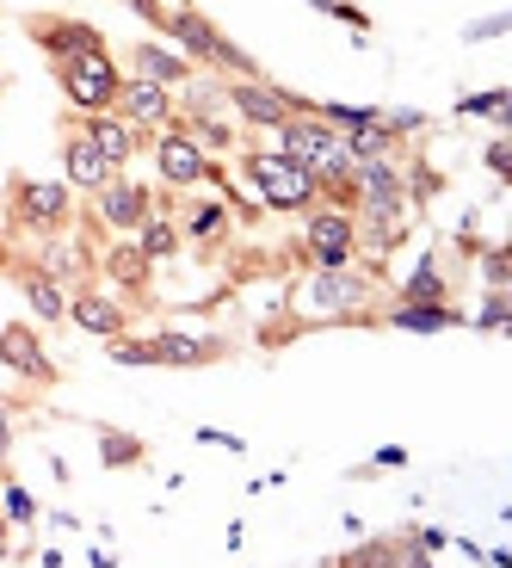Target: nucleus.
I'll return each instance as SVG.
<instances>
[{
    "mask_svg": "<svg viewBox=\"0 0 512 568\" xmlns=\"http://www.w3.org/2000/svg\"><path fill=\"white\" fill-rule=\"evenodd\" d=\"M358 297H364V284H358L352 272H340V266H327L321 278H309V291H303V303H309V309H321V315L352 309Z\"/></svg>",
    "mask_w": 512,
    "mask_h": 568,
    "instance_id": "20e7f679",
    "label": "nucleus"
},
{
    "mask_svg": "<svg viewBox=\"0 0 512 568\" xmlns=\"http://www.w3.org/2000/svg\"><path fill=\"white\" fill-rule=\"evenodd\" d=\"M105 464H136V439H124V433H105Z\"/></svg>",
    "mask_w": 512,
    "mask_h": 568,
    "instance_id": "5701e85b",
    "label": "nucleus"
},
{
    "mask_svg": "<svg viewBox=\"0 0 512 568\" xmlns=\"http://www.w3.org/2000/svg\"><path fill=\"white\" fill-rule=\"evenodd\" d=\"M284 149H290V161H297V167H346L340 142L327 136L321 124H290L284 130Z\"/></svg>",
    "mask_w": 512,
    "mask_h": 568,
    "instance_id": "7ed1b4c3",
    "label": "nucleus"
},
{
    "mask_svg": "<svg viewBox=\"0 0 512 568\" xmlns=\"http://www.w3.org/2000/svg\"><path fill=\"white\" fill-rule=\"evenodd\" d=\"M0 359H7L13 371H25V377H50V359L38 352V340H31V334H19V328H7V334H0Z\"/></svg>",
    "mask_w": 512,
    "mask_h": 568,
    "instance_id": "6e6552de",
    "label": "nucleus"
},
{
    "mask_svg": "<svg viewBox=\"0 0 512 568\" xmlns=\"http://www.w3.org/2000/svg\"><path fill=\"white\" fill-rule=\"evenodd\" d=\"M161 180H173V186L204 180V155H198V142H186V136H167V142H161Z\"/></svg>",
    "mask_w": 512,
    "mask_h": 568,
    "instance_id": "423d86ee",
    "label": "nucleus"
},
{
    "mask_svg": "<svg viewBox=\"0 0 512 568\" xmlns=\"http://www.w3.org/2000/svg\"><path fill=\"white\" fill-rule=\"evenodd\" d=\"M149 346H155V365H198V359H210V346L204 340H186V334H161Z\"/></svg>",
    "mask_w": 512,
    "mask_h": 568,
    "instance_id": "9b49d317",
    "label": "nucleus"
},
{
    "mask_svg": "<svg viewBox=\"0 0 512 568\" xmlns=\"http://www.w3.org/2000/svg\"><path fill=\"white\" fill-rule=\"evenodd\" d=\"M25 217L31 223H62L68 217V192L62 186H25Z\"/></svg>",
    "mask_w": 512,
    "mask_h": 568,
    "instance_id": "1a4fd4ad",
    "label": "nucleus"
},
{
    "mask_svg": "<svg viewBox=\"0 0 512 568\" xmlns=\"http://www.w3.org/2000/svg\"><path fill=\"white\" fill-rule=\"evenodd\" d=\"M463 112H488V118H506V93H475V99H457Z\"/></svg>",
    "mask_w": 512,
    "mask_h": 568,
    "instance_id": "4be33fe9",
    "label": "nucleus"
},
{
    "mask_svg": "<svg viewBox=\"0 0 512 568\" xmlns=\"http://www.w3.org/2000/svg\"><path fill=\"white\" fill-rule=\"evenodd\" d=\"M482 322H488V328H500V322H506V297H488V309H482Z\"/></svg>",
    "mask_w": 512,
    "mask_h": 568,
    "instance_id": "c85d7f7f",
    "label": "nucleus"
},
{
    "mask_svg": "<svg viewBox=\"0 0 512 568\" xmlns=\"http://www.w3.org/2000/svg\"><path fill=\"white\" fill-rule=\"evenodd\" d=\"M142 68H149V81H173V75H179V62L161 56V50H142Z\"/></svg>",
    "mask_w": 512,
    "mask_h": 568,
    "instance_id": "b1692460",
    "label": "nucleus"
},
{
    "mask_svg": "<svg viewBox=\"0 0 512 568\" xmlns=\"http://www.w3.org/2000/svg\"><path fill=\"white\" fill-rule=\"evenodd\" d=\"M451 322H457V315H451V309H432V303L395 309V328H420V334H426V328H451Z\"/></svg>",
    "mask_w": 512,
    "mask_h": 568,
    "instance_id": "f3484780",
    "label": "nucleus"
},
{
    "mask_svg": "<svg viewBox=\"0 0 512 568\" xmlns=\"http://www.w3.org/2000/svg\"><path fill=\"white\" fill-rule=\"evenodd\" d=\"M87 142H93V149H99L105 161H124V155H130V130H124V124H112V118H99Z\"/></svg>",
    "mask_w": 512,
    "mask_h": 568,
    "instance_id": "dca6fc26",
    "label": "nucleus"
},
{
    "mask_svg": "<svg viewBox=\"0 0 512 568\" xmlns=\"http://www.w3.org/2000/svg\"><path fill=\"white\" fill-rule=\"evenodd\" d=\"M25 297H31V309H38L44 322H62V291H56L50 278H31V284H25Z\"/></svg>",
    "mask_w": 512,
    "mask_h": 568,
    "instance_id": "a211bd4d",
    "label": "nucleus"
},
{
    "mask_svg": "<svg viewBox=\"0 0 512 568\" xmlns=\"http://www.w3.org/2000/svg\"><path fill=\"white\" fill-rule=\"evenodd\" d=\"M62 81H68V99H75L81 112H105V105L118 99V75L99 50H75L62 62Z\"/></svg>",
    "mask_w": 512,
    "mask_h": 568,
    "instance_id": "f257e3e1",
    "label": "nucleus"
},
{
    "mask_svg": "<svg viewBox=\"0 0 512 568\" xmlns=\"http://www.w3.org/2000/svg\"><path fill=\"white\" fill-rule=\"evenodd\" d=\"M13 445V420H7V408H0V451Z\"/></svg>",
    "mask_w": 512,
    "mask_h": 568,
    "instance_id": "7c9ffc66",
    "label": "nucleus"
},
{
    "mask_svg": "<svg viewBox=\"0 0 512 568\" xmlns=\"http://www.w3.org/2000/svg\"><path fill=\"white\" fill-rule=\"evenodd\" d=\"M235 99H241V112H247V118H260V124H284V99H278L272 87H241Z\"/></svg>",
    "mask_w": 512,
    "mask_h": 568,
    "instance_id": "4468645a",
    "label": "nucleus"
},
{
    "mask_svg": "<svg viewBox=\"0 0 512 568\" xmlns=\"http://www.w3.org/2000/svg\"><path fill=\"white\" fill-rule=\"evenodd\" d=\"M192 229H198V235H216V229H223V210H216V204L198 210V223H192Z\"/></svg>",
    "mask_w": 512,
    "mask_h": 568,
    "instance_id": "cd10ccee",
    "label": "nucleus"
},
{
    "mask_svg": "<svg viewBox=\"0 0 512 568\" xmlns=\"http://www.w3.org/2000/svg\"><path fill=\"white\" fill-rule=\"evenodd\" d=\"M309 247H315L321 266H346V254H352V223H346V217H315V223H309Z\"/></svg>",
    "mask_w": 512,
    "mask_h": 568,
    "instance_id": "39448f33",
    "label": "nucleus"
},
{
    "mask_svg": "<svg viewBox=\"0 0 512 568\" xmlns=\"http://www.w3.org/2000/svg\"><path fill=\"white\" fill-rule=\"evenodd\" d=\"M377 464L395 470V464H408V451H401V445H383V451H377Z\"/></svg>",
    "mask_w": 512,
    "mask_h": 568,
    "instance_id": "c756f323",
    "label": "nucleus"
},
{
    "mask_svg": "<svg viewBox=\"0 0 512 568\" xmlns=\"http://www.w3.org/2000/svg\"><path fill=\"white\" fill-rule=\"evenodd\" d=\"M105 223H118V229H130V223H142V210H149V198H142L136 186H112L105 192Z\"/></svg>",
    "mask_w": 512,
    "mask_h": 568,
    "instance_id": "9d476101",
    "label": "nucleus"
},
{
    "mask_svg": "<svg viewBox=\"0 0 512 568\" xmlns=\"http://www.w3.org/2000/svg\"><path fill=\"white\" fill-rule=\"evenodd\" d=\"M253 186L266 192V204H278V210H297L303 198H309V167H297L290 155H253Z\"/></svg>",
    "mask_w": 512,
    "mask_h": 568,
    "instance_id": "f03ea898",
    "label": "nucleus"
},
{
    "mask_svg": "<svg viewBox=\"0 0 512 568\" xmlns=\"http://www.w3.org/2000/svg\"><path fill=\"white\" fill-rule=\"evenodd\" d=\"M105 167H112V161H105L87 136H81V142H68V173H75L81 186H99V180H105Z\"/></svg>",
    "mask_w": 512,
    "mask_h": 568,
    "instance_id": "ddd939ff",
    "label": "nucleus"
},
{
    "mask_svg": "<svg viewBox=\"0 0 512 568\" xmlns=\"http://www.w3.org/2000/svg\"><path fill=\"white\" fill-rule=\"evenodd\" d=\"M173 31H179V38H186L198 56H216V62H229V68H247V56H241V50H229V44L204 25V19H192V13H186V19H173Z\"/></svg>",
    "mask_w": 512,
    "mask_h": 568,
    "instance_id": "0eeeda50",
    "label": "nucleus"
},
{
    "mask_svg": "<svg viewBox=\"0 0 512 568\" xmlns=\"http://www.w3.org/2000/svg\"><path fill=\"white\" fill-rule=\"evenodd\" d=\"M198 439H204V445H223V451H247V445H241L235 433H216V426H204V433H198Z\"/></svg>",
    "mask_w": 512,
    "mask_h": 568,
    "instance_id": "bb28decb",
    "label": "nucleus"
},
{
    "mask_svg": "<svg viewBox=\"0 0 512 568\" xmlns=\"http://www.w3.org/2000/svg\"><path fill=\"white\" fill-rule=\"evenodd\" d=\"M118 365H155V346H112Z\"/></svg>",
    "mask_w": 512,
    "mask_h": 568,
    "instance_id": "393cba45",
    "label": "nucleus"
},
{
    "mask_svg": "<svg viewBox=\"0 0 512 568\" xmlns=\"http://www.w3.org/2000/svg\"><path fill=\"white\" fill-rule=\"evenodd\" d=\"M383 149H389V142H383V130H371V124L352 130V142H346V155H352V161H377Z\"/></svg>",
    "mask_w": 512,
    "mask_h": 568,
    "instance_id": "6ab92c4d",
    "label": "nucleus"
},
{
    "mask_svg": "<svg viewBox=\"0 0 512 568\" xmlns=\"http://www.w3.org/2000/svg\"><path fill=\"white\" fill-rule=\"evenodd\" d=\"M75 322L87 334H118V303L112 297H75Z\"/></svg>",
    "mask_w": 512,
    "mask_h": 568,
    "instance_id": "f8f14e48",
    "label": "nucleus"
},
{
    "mask_svg": "<svg viewBox=\"0 0 512 568\" xmlns=\"http://www.w3.org/2000/svg\"><path fill=\"white\" fill-rule=\"evenodd\" d=\"M0 513H7V519H19V525H25V519H31V513H38V507H31V494H25V488H0Z\"/></svg>",
    "mask_w": 512,
    "mask_h": 568,
    "instance_id": "aec40b11",
    "label": "nucleus"
},
{
    "mask_svg": "<svg viewBox=\"0 0 512 568\" xmlns=\"http://www.w3.org/2000/svg\"><path fill=\"white\" fill-rule=\"evenodd\" d=\"M124 105H130V118H161L167 93H161V81H136V87H124Z\"/></svg>",
    "mask_w": 512,
    "mask_h": 568,
    "instance_id": "2eb2a0df",
    "label": "nucleus"
},
{
    "mask_svg": "<svg viewBox=\"0 0 512 568\" xmlns=\"http://www.w3.org/2000/svg\"><path fill=\"white\" fill-rule=\"evenodd\" d=\"M167 247H173V235H167L161 223H155L149 235H142V254H155V260H161V254H167Z\"/></svg>",
    "mask_w": 512,
    "mask_h": 568,
    "instance_id": "a878e982",
    "label": "nucleus"
},
{
    "mask_svg": "<svg viewBox=\"0 0 512 568\" xmlns=\"http://www.w3.org/2000/svg\"><path fill=\"white\" fill-rule=\"evenodd\" d=\"M408 297H420V303H426V297H438V272H432V260H420V266H414Z\"/></svg>",
    "mask_w": 512,
    "mask_h": 568,
    "instance_id": "412c9836",
    "label": "nucleus"
}]
</instances>
